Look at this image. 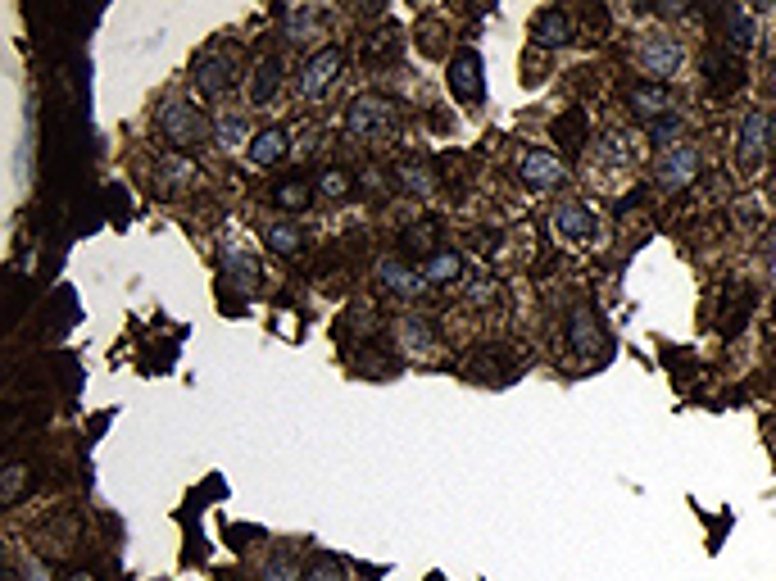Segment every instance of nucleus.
<instances>
[{"label": "nucleus", "instance_id": "nucleus-20", "mask_svg": "<svg viewBox=\"0 0 776 581\" xmlns=\"http://www.w3.org/2000/svg\"><path fill=\"white\" fill-rule=\"evenodd\" d=\"M436 168L427 164V159H404L400 168H395V187L404 191V196H413V200H423V196H432L436 191Z\"/></svg>", "mask_w": 776, "mask_h": 581}, {"label": "nucleus", "instance_id": "nucleus-25", "mask_svg": "<svg viewBox=\"0 0 776 581\" xmlns=\"http://www.w3.org/2000/svg\"><path fill=\"white\" fill-rule=\"evenodd\" d=\"M423 277L427 286H450L463 277V255L459 250H436L432 259H423Z\"/></svg>", "mask_w": 776, "mask_h": 581}, {"label": "nucleus", "instance_id": "nucleus-14", "mask_svg": "<svg viewBox=\"0 0 776 581\" xmlns=\"http://www.w3.org/2000/svg\"><path fill=\"white\" fill-rule=\"evenodd\" d=\"M554 227H559V237L572 241V246H586V241H595V232H600V218H595V209L581 205V200H568V205L554 209Z\"/></svg>", "mask_w": 776, "mask_h": 581}, {"label": "nucleus", "instance_id": "nucleus-40", "mask_svg": "<svg viewBox=\"0 0 776 581\" xmlns=\"http://www.w3.org/2000/svg\"><path fill=\"white\" fill-rule=\"evenodd\" d=\"M227 581H241V577H227Z\"/></svg>", "mask_w": 776, "mask_h": 581}, {"label": "nucleus", "instance_id": "nucleus-4", "mask_svg": "<svg viewBox=\"0 0 776 581\" xmlns=\"http://www.w3.org/2000/svg\"><path fill=\"white\" fill-rule=\"evenodd\" d=\"M450 91L459 105H482L486 100V64L477 46H459L450 60Z\"/></svg>", "mask_w": 776, "mask_h": 581}, {"label": "nucleus", "instance_id": "nucleus-23", "mask_svg": "<svg viewBox=\"0 0 776 581\" xmlns=\"http://www.w3.org/2000/svg\"><path fill=\"white\" fill-rule=\"evenodd\" d=\"M749 314H754V291H745V286L727 291V296H722V314H718V332L736 336L740 327L749 323Z\"/></svg>", "mask_w": 776, "mask_h": 581}, {"label": "nucleus", "instance_id": "nucleus-32", "mask_svg": "<svg viewBox=\"0 0 776 581\" xmlns=\"http://www.w3.org/2000/svg\"><path fill=\"white\" fill-rule=\"evenodd\" d=\"M214 137L223 150H236V146H250L246 141V119H218L214 123Z\"/></svg>", "mask_w": 776, "mask_h": 581}, {"label": "nucleus", "instance_id": "nucleus-9", "mask_svg": "<svg viewBox=\"0 0 776 581\" xmlns=\"http://www.w3.org/2000/svg\"><path fill=\"white\" fill-rule=\"evenodd\" d=\"M568 345H572V355H581V359L609 355V332H604L600 314H595L590 305L572 309V318H568Z\"/></svg>", "mask_w": 776, "mask_h": 581}, {"label": "nucleus", "instance_id": "nucleus-29", "mask_svg": "<svg viewBox=\"0 0 776 581\" xmlns=\"http://www.w3.org/2000/svg\"><path fill=\"white\" fill-rule=\"evenodd\" d=\"M722 28H727L731 50H745L749 41H754V19H749L745 10H736V5H727V10H722Z\"/></svg>", "mask_w": 776, "mask_h": 581}, {"label": "nucleus", "instance_id": "nucleus-35", "mask_svg": "<svg viewBox=\"0 0 776 581\" xmlns=\"http://www.w3.org/2000/svg\"><path fill=\"white\" fill-rule=\"evenodd\" d=\"M445 37H450V32H445V23H423V37H418V50H423L427 60H436V55H445Z\"/></svg>", "mask_w": 776, "mask_h": 581}, {"label": "nucleus", "instance_id": "nucleus-10", "mask_svg": "<svg viewBox=\"0 0 776 581\" xmlns=\"http://www.w3.org/2000/svg\"><path fill=\"white\" fill-rule=\"evenodd\" d=\"M377 286H382L386 296L413 300V296H423V291H427V277H423V268L404 264L400 255H382V259H377Z\"/></svg>", "mask_w": 776, "mask_h": 581}, {"label": "nucleus", "instance_id": "nucleus-2", "mask_svg": "<svg viewBox=\"0 0 776 581\" xmlns=\"http://www.w3.org/2000/svg\"><path fill=\"white\" fill-rule=\"evenodd\" d=\"M395 123H400V100L382 96V91H359L345 105V128L354 137H386Z\"/></svg>", "mask_w": 776, "mask_h": 581}, {"label": "nucleus", "instance_id": "nucleus-6", "mask_svg": "<svg viewBox=\"0 0 776 581\" xmlns=\"http://www.w3.org/2000/svg\"><path fill=\"white\" fill-rule=\"evenodd\" d=\"M695 173H699V150L690 141H677V146H668L654 159V182L663 191H686L695 182Z\"/></svg>", "mask_w": 776, "mask_h": 581}, {"label": "nucleus", "instance_id": "nucleus-17", "mask_svg": "<svg viewBox=\"0 0 776 581\" xmlns=\"http://www.w3.org/2000/svg\"><path fill=\"white\" fill-rule=\"evenodd\" d=\"M291 150V128H282V123H273V128H264V132H255L250 137V146H246V159L255 168H273L277 159Z\"/></svg>", "mask_w": 776, "mask_h": 581}, {"label": "nucleus", "instance_id": "nucleus-16", "mask_svg": "<svg viewBox=\"0 0 776 581\" xmlns=\"http://www.w3.org/2000/svg\"><path fill=\"white\" fill-rule=\"evenodd\" d=\"M572 37H577V28H572V14L559 10V5H554V10H541V14H536V23H531V41H536V46H545V50H563Z\"/></svg>", "mask_w": 776, "mask_h": 581}, {"label": "nucleus", "instance_id": "nucleus-38", "mask_svg": "<svg viewBox=\"0 0 776 581\" xmlns=\"http://www.w3.org/2000/svg\"><path fill=\"white\" fill-rule=\"evenodd\" d=\"M59 581H96V577H91V572H82V568H78V572H69V577H59Z\"/></svg>", "mask_w": 776, "mask_h": 581}, {"label": "nucleus", "instance_id": "nucleus-8", "mask_svg": "<svg viewBox=\"0 0 776 581\" xmlns=\"http://www.w3.org/2000/svg\"><path fill=\"white\" fill-rule=\"evenodd\" d=\"M518 178L527 182L531 191H554L568 182V164H563L554 150L531 146V150H522V159H518Z\"/></svg>", "mask_w": 776, "mask_h": 581}, {"label": "nucleus", "instance_id": "nucleus-34", "mask_svg": "<svg viewBox=\"0 0 776 581\" xmlns=\"http://www.w3.org/2000/svg\"><path fill=\"white\" fill-rule=\"evenodd\" d=\"M677 132H681V114H663L659 123H649V141H654V146H677Z\"/></svg>", "mask_w": 776, "mask_h": 581}, {"label": "nucleus", "instance_id": "nucleus-28", "mask_svg": "<svg viewBox=\"0 0 776 581\" xmlns=\"http://www.w3.org/2000/svg\"><path fill=\"white\" fill-rule=\"evenodd\" d=\"M159 182H164V187H187V182H196V164H191L187 155H164L159 159V173H155Z\"/></svg>", "mask_w": 776, "mask_h": 581}, {"label": "nucleus", "instance_id": "nucleus-7", "mask_svg": "<svg viewBox=\"0 0 776 581\" xmlns=\"http://www.w3.org/2000/svg\"><path fill=\"white\" fill-rule=\"evenodd\" d=\"M341 73H345V50L341 46H323V50H314L305 60V69H300V91L305 96H327V91L341 82Z\"/></svg>", "mask_w": 776, "mask_h": 581}, {"label": "nucleus", "instance_id": "nucleus-15", "mask_svg": "<svg viewBox=\"0 0 776 581\" xmlns=\"http://www.w3.org/2000/svg\"><path fill=\"white\" fill-rule=\"evenodd\" d=\"M627 109L636 114V119L645 123H659L663 114H672V91L663 87V82H631L627 87Z\"/></svg>", "mask_w": 776, "mask_h": 581}, {"label": "nucleus", "instance_id": "nucleus-11", "mask_svg": "<svg viewBox=\"0 0 776 581\" xmlns=\"http://www.w3.org/2000/svg\"><path fill=\"white\" fill-rule=\"evenodd\" d=\"M767 141H772V109H749L745 119H740V137H736L740 164L754 168L767 155Z\"/></svg>", "mask_w": 776, "mask_h": 581}, {"label": "nucleus", "instance_id": "nucleus-27", "mask_svg": "<svg viewBox=\"0 0 776 581\" xmlns=\"http://www.w3.org/2000/svg\"><path fill=\"white\" fill-rule=\"evenodd\" d=\"M323 28H327V14L323 10H291V19H286V41L300 46V41L323 37Z\"/></svg>", "mask_w": 776, "mask_h": 581}, {"label": "nucleus", "instance_id": "nucleus-18", "mask_svg": "<svg viewBox=\"0 0 776 581\" xmlns=\"http://www.w3.org/2000/svg\"><path fill=\"white\" fill-rule=\"evenodd\" d=\"M550 137H554V146H563V155L577 159L581 146H586V137H590L586 109H568V114H559V119L550 123Z\"/></svg>", "mask_w": 776, "mask_h": 581}, {"label": "nucleus", "instance_id": "nucleus-36", "mask_svg": "<svg viewBox=\"0 0 776 581\" xmlns=\"http://www.w3.org/2000/svg\"><path fill=\"white\" fill-rule=\"evenodd\" d=\"M259 581H300V577H295L291 554H273V559L264 563V572H259Z\"/></svg>", "mask_w": 776, "mask_h": 581}, {"label": "nucleus", "instance_id": "nucleus-3", "mask_svg": "<svg viewBox=\"0 0 776 581\" xmlns=\"http://www.w3.org/2000/svg\"><path fill=\"white\" fill-rule=\"evenodd\" d=\"M236 73H241V64H236L232 46H209V50H200L196 64H191V82H196V91L209 100L227 96V91L236 87Z\"/></svg>", "mask_w": 776, "mask_h": 581}, {"label": "nucleus", "instance_id": "nucleus-21", "mask_svg": "<svg viewBox=\"0 0 776 581\" xmlns=\"http://www.w3.org/2000/svg\"><path fill=\"white\" fill-rule=\"evenodd\" d=\"M268 196H273V205L282 209V214H305V209L314 205L318 187H309L305 178H277Z\"/></svg>", "mask_w": 776, "mask_h": 581}, {"label": "nucleus", "instance_id": "nucleus-22", "mask_svg": "<svg viewBox=\"0 0 776 581\" xmlns=\"http://www.w3.org/2000/svg\"><path fill=\"white\" fill-rule=\"evenodd\" d=\"M359 60L373 64V69H386L391 60H400V32L395 28H377L364 32V46H359Z\"/></svg>", "mask_w": 776, "mask_h": 581}, {"label": "nucleus", "instance_id": "nucleus-19", "mask_svg": "<svg viewBox=\"0 0 776 581\" xmlns=\"http://www.w3.org/2000/svg\"><path fill=\"white\" fill-rule=\"evenodd\" d=\"M264 246H268V255H277V259H295L305 250V227L295 223V218H273V223L264 227Z\"/></svg>", "mask_w": 776, "mask_h": 581}, {"label": "nucleus", "instance_id": "nucleus-39", "mask_svg": "<svg viewBox=\"0 0 776 581\" xmlns=\"http://www.w3.org/2000/svg\"><path fill=\"white\" fill-rule=\"evenodd\" d=\"M0 581H23V577H19V572H14V568H10V572H5V577H0Z\"/></svg>", "mask_w": 776, "mask_h": 581}, {"label": "nucleus", "instance_id": "nucleus-31", "mask_svg": "<svg viewBox=\"0 0 776 581\" xmlns=\"http://www.w3.org/2000/svg\"><path fill=\"white\" fill-rule=\"evenodd\" d=\"M300 581H350V572H345L341 559H332V554H318V559L309 563L305 572H300Z\"/></svg>", "mask_w": 776, "mask_h": 581}, {"label": "nucleus", "instance_id": "nucleus-12", "mask_svg": "<svg viewBox=\"0 0 776 581\" xmlns=\"http://www.w3.org/2000/svg\"><path fill=\"white\" fill-rule=\"evenodd\" d=\"M704 73H708V87L718 91V96H731V91H740V82H745V64H740V55L727 46L704 50Z\"/></svg>", "mask_w": 776, "mask_h": 581}, {"label": "nucleus", "instance_id": "nucleus-33", "mask_svg": "<svg viewBox=\"0 0 776 581\" xmlns=\"http://www.w3.org/2000/svg\"><path fill=\"white\" fill-rule=\"evenodd\" d=\"M318 196L345 200V196H350V173H345V168H327L323 178H318Z\"/></svg>", "mask_w": 776, "mask_h": 581}, {"label": "nucleus", "instance_id": "nucleus-13", "mask_svg": "<svg viewBox=\"0 0 776 581\" xmlns=\"http://www.w3.org/2000/svg\"><path fill=\"white\" fill-rule=\"evenodd\" d=\"M218 273H223V286L236 291V296H250L259 282V255H250L246 246H227L223 259H218Z\"/></svg>", "mask_w": 776, "mask_h": 581}, {"label": "nucleus", "instance_id": "nucleus-30", "mask_svg": "<svg viewBox=\"0 0 776 581\" xmlns=\"http://www.w3.org/2000/svg\"><path fill=\"white\" fill-rule=\"evenodd\" d=\"M28 463H10L5 473H0V504L5 509H14V504L23 500V491H28Z\"/></svg>", "mask_w": 776, "mask_h": 581}, {"label": "nucleus", "instance_id": "nucleus-26", "mask_svg": "<svg viewBox=\"0 0 776 581\" xmlns=\"http://www.w3.org/2000/svg\"><path fill=\"white\" fill-rule=\"evenodd\" d=\"M277 87H282V64H277V60L255 64V73H250V87H246L250 105H268V100L277 96Z\"/></svg>", "mask_w": 776, "mask_h": 581}, {"label": "nucleus", "instance_id": "nucleus-5", "mask_svg": "<svg viewBox=\"0 0 776 581\" xmlns=\"http://www.w3.org/2000/svg\"><path fill=\"white\" fill-rule=\"evenodd\" d=\"M636 60H640V73H645L649 82H668L681 64V46L668 32H649V37H640Z\"/></svg>", "mask_w": 776, "mask_h": 581}, {"label": "nucleus", "instance_id": "nucleus-1", "mask_svg": "<svg viewBox=\"0 0 776 581\" xmlns=\"http://www.w3.org/2000/svg\"><path fill=\"white\" fill-rule=\"evenodd\" d=\"M155 123H159V132H164L168 146H177V155H182V150L205 146V141L214 137V123H209V114L196 105V100H187V96L159 100Z\"/></svg>", "mask_w": 776, "mask_h": 581}, {"label": "nucleus", "instance_id": "nucleus-37", "mask_svg": "<svg viewBox=\"0 0 776 581\" xmlns=\"http://www.w3.org/2000/svg\"><path fill=\"white\" fill-rule=\"evenodd\" d=\"M23 577H28V581H50V572H46V563H41V559H28V563H23Z\"/></svg>", "mask_w": 776, "mask_h": 581}, {"label": "nucleus", "instance_id": "nucleus-24", "mask_svg": "<svg viewBox=\"0 0 776 581\" xmlns=\"http://www.w3.org/2000/svg\"><path fill=\"white\" fill-rule=\"evenodd\" d=\"M400 250L404 255L432 259L436 255V218H413V223L400 232Z\"/></svg>", "mask_w": 776, "mask_h": 581}]
</instances>
